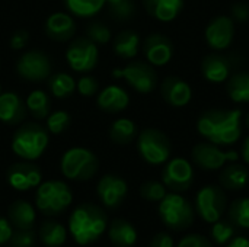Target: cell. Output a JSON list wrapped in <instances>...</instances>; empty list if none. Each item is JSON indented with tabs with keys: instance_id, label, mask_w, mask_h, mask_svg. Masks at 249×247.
Instances as JSON below:
<instances>
[{
	"instance_id": "obj_30",
	"label": "cell",
	"mask_w": 249,
	"mask_h": 247,
	"mask_svg": "<svg viewBox=\"0 0 249 247\" xmlns=\"http://www.w3.org/2000/svg\"><path fill=\"white\" fill-rule=\"evenodd\" d=\"M228 93L236 103L249 102V73H236L228 82Z\"/></svg>"
},
{
	"instance_id": "obj_44",
	"label": "cell",
	"mask_w": 249,
	"mask_h": 247,
	"mask_svg": "<svg viewBox=\"0 0 249 247\" xmlns=\"http://www.w3.org/2000/svg\"><path fill=\"white\" fill-rule=\"evenodd\" d=\"M232 16L238 22H247L249 19V6L245 3H236L232 7Z\"/></svg>"
},
{
	"instance_id": "obj_6",
	"label": "cell",
	"mask_w": 249,
	"mask_h": 247,
	"mask_svg": "<svg viewBox=\"0 0 249 247\" xmlns=\"http://www.w3.org/2000/svg\"><path fill=\"white\" fill-rule=\"evenodd\" d=\"M159 215L163 224L174 231H184L194 223L193 205L178 194H166L159 202Z\"/></svg>"
},
{
	"instance_id": "obj_20",
	"label": "cell",
	"mask_w": 249,
	"mask_h": 247,
	"mask_svg": "<svg viewBox=\"0 0 249 247\" xmlns=\"http://www.w3.org/2000/svg\"><path fill=\"white\" fill-rule=\"evenodd\" d=\"M233 64L231 57L220 55V54H212L207 55L201 63V71L206 80L213 83H222L225 82L232 70Z\"/></svg>"
},
{
	"instance_id": "obj_7",
	"label": "cell",
	"mask_w": 249,
	"mask_h": 247,
	"mask_svg": "<svg viewBox=\"0 0 249 247\" xmlns=\"http://www.w3.org/2000/svg\"><path fill=\"white\" fill-rule=\"evenodd\" d=\"M137 150L144 162L149 165H162L171 156V143L168 137L159 130H143L137 138Z\"/></svg>"
},
{
	"instance_id": "obj_14",
	"label": "cell",
	"mask_w": 249,
	"mask_h": 247,
	"mask_svg": "<svg viewBox=\"0 0 249 247\" xmlns=\"http://www.w3.org/2000/svg\"><path fill=\"white\" fill-rule=\"evenodd\" d=\"M7 183L16 191H29L38 188L42 179L41 170L29 160L15 163L7 169Z\"/></svg>"
},
{
	"instance_id": "obj_39",
	"label": "cell",
	"mask_w": 249,
	"mask_h": 247,
	"mask_svg": "<svg viewBox=\"0 0 249 247\" xmlns=\"http://www.w3.org/2000/svg\"><path fill=\"white\" fill-rule=\"evenodd\" d=\"M9 247H34L35 246V231L29 230H19L15 229L12 233L10 240L7 242Z\"/></svg>"
},
{
	"instance_id": "obj_26",
	"label": "cell",
	"mask_w": 249,
	"mask_h": 247,
	"mask_svg": "<svg viewBox=\"0 0 249 247\" xmlns=\"http://www.w3.org/2000/svg\"><path fill=\"white\" fill-rule=\"evenodd\" d=\"M249 170L242 165H229L220 173V185L229 191H239L247 186Z\"/></svg>"
},
{
	"instance_id": "obj_28",
	"label": "cell",
	"mask_w": 249,
	"mask_h": 247,
	"mask_svg": "<svg viewBox=\"0 0 249 247\" xmlns=\"http://www.w3.org/2000/svg\"><path fill=\"white\" fill-rule=\"evenodd\" d=\"M140 38L133 31H123L114 39V52L121 58H133L139 52Z\"/></svg>"
},
{
	"instance_id": "obj_15",
	"label": "cell",
	"mask_w": 249,
	"mask_h": 247,
	"mask_svg": "<svg viewBox=\"0 0 249 247\" xmlns=\"http://www.w3.org/2000/svg\"><path fill=\"white\" fill-rule=\"evenodd\" d=\"M98 197L107 208H118L128 192L127 182L115 175H105L98 182Z\"/></svg>"
},
{
	"instance_id": "obj_49",
	"label": "cell",
	"mask_w": 249,
	"mask_h": 247,
	"mask_svg": "<svg viewBox=\"0 0 249 247\" xmlns=\"http://www.w3.org/2000/svg\"><path fill=\"white\" fill-rule=\"evenodd\" d=\"M245 124H247V127L249 128V114H248V116H247V119H245Z\"/></svg>"
},
{
	"instance_id": "obj_17",
	"label": "cell",
	"mask_w": 249,
	"mask_h": 247,
	"mask_svg": "<svg viewBox=\"0 0 249 247\" xmlns=\"http://www.w3.org/2000/svg\"><path fill=\"white\" fill-rule=\"evenodd\" d=\"M143 52L147 58V61L153 66H165L171 61L174 47L169 38L160 35V33H153L146 38L143 44Z\"/></svg>"
},
{
	"instance_id": "obj_12",
	"label": "cell",
	"mask_w": 249,
	"mask_h": 247,
	"mask_svg": "<svg viewBox=\"0 0 249 247\" xmlns=\"http://www.w3.org/2000/svg\"><path fill=\"white\" fill-rule=\"evenodd\" d=\"M16 71L22 79L32 80V82H41L45 80L51 73V61L48 55H45L42 51L32 49L20 55Z\"/></svg>"
},
{
	"instance_id": "obj_19",
	"label": "cell",
	"mask_w": 249,
	"mask_h": 247,
	"mask_svg": "<svg viewBox=\"0 0 249 247\" xmlns=\"http://www.w3.org/2000/svg\"><path fill=\"white\" fill-rule=\"evenodd\" d=\"M26 103L18 93L6 92L0 95V121L9 125H18L26 118Z\"/></svg>"
},
{
	"instance_id": "obj_33",
	"label": "cell",
	"mask_w": 249,
	"mask_h": 247,
	"mask_svg": "<svg viewBox=\"0 0 249 247\" xmlns=\"http://www.w3.org/2000/svg\"><path fill=\"white\" fill-rule=\"evenodd\" d=\"M64 4L73 15L89 17L96 15L105 6V0H64Z\"/></svg>"
},
{
	"instance_id": "obj_27",
	"label": "cell",
	"mask_w": 249,
	"mask_h": 247,
	"mask_svg": "<svg viewBox=\"0 0 249 247\" xmlns=\"http://www.w3.org/2000/svg\"><path fill=\"white\" fill-rule=\"evenodd\" d=\"M67 239V231L63 224L47 220L39 229V240L47 247H61Z\"/></svg>"
},
{
	"instance_id": "obj_5",
	"label": "cell",
	"mask_w": 249,
	"mask_h": 247,
	"mask_svg": "<svg viewBox=\"0 0 249 247\" xmlns=\"http://www.w3.org/2000/svg\"><path fill=\"white\" fill-rule=\"evenodd\" d=\"M61 172L70 181H89L99 167L98 157L88 148L74 147L67 150L61 157Z\"/></svg>"
},
{
	"instance_id": "obj_22",
	"label": "cell",
	"mask_w": 249,
	"mask_h": 247,
	"mask_svg": "<svg viewBox=\"0 0 249 247\" xmlns=\"http://www.w3.org/2000/svg\"><path fill=\"white\" fill-rule=\"evenodd\" d=\"M35 217H36L35 208L23 199H18V201L12 202L7 210V218H9L12 227L19 229V230L34 229Z\"/></svg>"
},
{
	"instance_id": "obj_3",
	"label": "cell",
	"mask_w": 249,
	"mask_h": 247,
	"mask_svg": "<svg viewBox=\"0 0 249 247\" xmlns=\"http://www.w3.org/2000/svg\"><path fill=\"white\" fill-rule=\"evenodd\" d=\"M48 146V132L35 122L23 124L13 135L12 150L23 160H36Z\"/></svg>"
},
{
	"instance_id": "obj_1",
	"label": "cell",
	"mask_w": 249,
	"mask_h": 247,
	"mask_svg": "<svg viewBox=\"0 0 249 247\" xmlns=\"http://www.w3.org/2000/svg\"><path fill=\"white\" fill-rule=\"evenodd\" d=\"M197 128L206 140L216 146L235 144L242 132L241 111H207L200 116Z\"/></svg>"
},
{
	"instance_id": "obj_13",
	"label": "cell",
	"mask_w": 249,
	"mask_h": 247,
	"mask_svg": "<svg viewBox=\"0 0 249 247\" xmlns=\"http://www.w3.org/2000/svg\"><path fill=\"white\" fill-rule=\"evenodd\" d=\"M194 181V170L188 160L177 157L172 159L162 172V182L174 192H184L190 189Z\"/></svg>"
},
{
	"instance_id": "obj_21",
	"label": "cell",
	"mask_w": 249,
	"mask_h": 247,
	"mask_svg": "<svg viewBox=\"0 0 249 247\" xmlns=\"http://www.w3.org/2000/svg\"><path fill=\"white\" fill-rule=\"evenodd\" d=\"M76 32L74 20L67 13H53L45 22V33L54 41H69Z\"/></svg>"
},
{
	"instance_id": "obj_8",
	"label": "cell",
	"mask_w": 249,
	"mask_h": 247,
	"mask_svg": "<svg viewBox=\"0 0 249 247\" xmlns=\"http://www.w3.org/2000/svg\"><path fill=\"white\" fill-rule=\"evenodd\" d=\"M228 199L226 194L222 188L216 185H209L200 189V192L196 197V208L201 220L206 223H216L220 220L226 211Z\"/></svg>"
},
{
	"instance_id": "obj_40",
	"label": "cell",
	"mask_w": 249,
	"mask_h": 247,
	"mask_svg": "<svg viewBox=\"0 0 249 247\" xmlns=\"http://www.w3.org/2000/svg\"><path fill=\"white\" fill-rule=\"evenodd\" d=\"M86 35L96 44H105L111 39V31L101 22H93L86 28Z\"/></svg>"
},
{
	"instance_id": "obj_29",
	"label": "cell",
	"mask_w": 249,
	"mask_h": 247,
	"mask_svg": "<svg viewBox=\"0 0 249 247\" xmlns=\"http://www.w3.org/2000/svg\"><path fill=\"white\" fill-rule=\"evenodd\" d=\"M137 135V127L131 119H117L109 128V137L117 144H130Z\"/></svg>"
},
{
	"instance_id": "obj_37",
	"label": "cell",
	"mask_w": 249,
	"mask_h": 247,
	"mask_svg": "<svg viewBox=\"0 0 249 247\" xmlns=\"http://www.w3.org/2000/svg\"><path fill=\"white\" fill-rule=\"evenodd\" d=\"M140 195L146 201L160 202L165 198V195H166V186L163 183H160V182L149 181V182H144L140 186Z\"/></svg>"
},
{
	"instance_id": "obj_36",
	"label": "cell",
	"mask_w": 249,
	"mask_h": 247,
	"mask_svg": "<svg viewBox=\"0 0 249 247\" xmlns=\"http://www.w3.org/2000/svg\"><path fill=\"white\" fill-rule=\"evenodd\" d=\"M210 236H212V240L216 245H219V246L228 245L235 237V226L231 221L217 220L212 226Z\"/></svg>"
},
{
	"instance_id": "obj_4",
	"label": "cell",
	"mask_w": 249,
	"mask_h": 247,
	"mask_svg": "<svg viewBox=\"0 0 249 247\" xmlns=\"http://www.w3.org/2000/svg\"><path fill=\"white\" fill-rule=\"evenodd\" d=\"M73 201V194L67 183L61 181H48L39 183L35 195L36 208L45 215L63 213Z\"/></svg>"
},
{
	"instance_id": "obj_24",
	"label": "cell",
	"mask_w": 249,
	"mask_h": 247,
	"mask_svg": "<svg viewBox=\"0 0 249 247\" xmlns=\"http://www.w3.org/2000/svg\"><path fill=\"white\" fill-rule=\"evenodd\" d=\"M108 237L115 247H133L137 242V230L125 220H114L108 229Z\"/></svg>"
},
{
	"instance_id": "obj_48",
	"label": "cell",
	"mask_w": 249,
	"mask_h": 247,
	"mask_svg": "<svg viewBox=\"0 0 249 247\" xmlns=\"http://www.w3.org/2000/svg\"><path fill=\"white\" fill-rule=\"evenodd\" d=\"M242 157H244V160L249 165V137L244 141V146H242Z\"/></svg>"
},
{
	"instance_id": "obj_43",
	"label": "cell",
	"mask_w": 249,
	"mask_h": 247,
	"mask_svg": "<svg viewBox=\"0 0 249 247\" xmlns=\"http://www.w3.org/2000/svg\"><path fill=\"white\" fill-rule=\"evenodd\" d=\"M12 233H13V229H12L9 218L0 217V246L7 245V242L12 237Z\"/></svg>"
},
{
	"instance_id": "obj_11",
	"label": "cell",
	"mask_w": 249,
	"mask_h": 247,
	"mask_svg": "<svg viewBox=\"0 0 249 247\" xmlns=\"http://www.w3.org/2000/svg\"><path fill=\"white\" fill-rule=\"evenodd\" d=\"M193 162L204 170L222 169L228 162H236L239 154L233 150L223 151L213 143H200L193 148Z\"/></svg>"
},
{
	"instance_id": "obj_2",
	"label": "cell",
	"mask_w": 249,
	"mask_h": 247,
	"mask_svg": "<svg viewBox=\"0 0 249 247\" xmlns=\"http://www.w3.org/2000/svg\"><path fill=\"white\" fill-rule=\"evenodd\" d=\"M107 215L102 208L93 204L76 207L69 218V230L74 242L88 246L96 242L107 230Z\"/></svg>"
},
{
	"instance_id": "obj_50",
	"label": "cell",
	"mask_w": 249,
	"mask_h": 247,
	"mask_svg": "<svg viewBox=\"0 0 249 247\" xmlns=\"http://www.w3.org/2000/svg\"><path fill=\"white\" fill-rule=\"evenodd\" d=\"M0 95H1V86H0Z\"/></svg>"
},
{
	"instance_id": "obj_32",
	"label": "cell",
	"mask_w": 249,
	"mask_h": 247,
	"mask_svg": "<svg viewBox=\"0 0 249 247\" xmlns=\"http://www.w3.org/2000/svg\"><path fill=\"white\" fill-rule=\"evenodd\" d=\"M26 108L36 119H44L50 114V98L44 90H34L26 98Z\"/></svg>"
},
{
	"instance_id": "obj_47",
	"label": "cell",
	"mask_w": 249,
	"mask_h": 247,
	"mask_svg": "<svg viewBox=\"0 0 249 247\" xmlns=\"http://www.w3.org/2000/svg\"><path fill=\"white\" fill-rule=\"evenodd\" d=\"M226 247H249V240L247 237H233Z\"/></svg>"
},
{
	"instance_id": "obj_42",
	"label": "cell",
	"mask_w": 249,
	"mask_h": 247,
	"mask_svg": "<svg viewBox=\"0 0 249 247\" xmlns=\"http://www.w3.org/2000/svg\"><path fill=\"white\" fill-rule=\"evenodd\" d=\"M177 247H213V245L201 234H188L178 243Z\"/></svg>"
},
{
	"instance_id": "obj_9",
	"label": "cell",
	"mask_w": 249,
	"mask_h": 247,
	"mask_svg": "<svg viewBox=\"0 0 249 247\" xmlns=\"http://www.w3.org/2000/svg\"><path fill=\"white\" fill-rule=\"evenodd\" d=\"M112 76L125 79L128 84L140 93H150L158 84L156 71L150 64L143 61H133L124 68H115Z\"/></svg>"
},
{
	"instance_id": "obj_45",
	"label": "cell",
	"mask_w": 249,
	"mask_h": 247,
	"mask_svg": "<svg viewBox=\"0 0 249 247\" xmlns=\"http://www.w3.org/2000/svg\"><path fill=\"white\" fill-rule=\"evenodd\" d=\"M149 247H174V239L168 233H158L150 240Z\"/></svg>"
},
{
	"instance_id": "obj_10",
	"label": "cell",
	"mask_w": 249,
	"mask_h": 247,
	"mask_svg": "<svg viewBox=\"0 0 249 247\" xmlns=\"http://www.w3.org/2000/svg\"><path fill=\"white\" fill-rule=\"evenodd\" d=\"M98 57H99L98 48L95 42L90 41L89 38L74 39L66 51V60L69 66L74 71H80V73L92 70L98 63Z\"/></svg>"
},
{
	"instance_id": "obj_38",
	"label": "cell",
	"mask_w": 249,
	"mask_h": 247,
	"mask_svg": "<svg viewBox=\"0 0 249 247\" xmlns=\"http://www.w3.org/2000/svg\"><path fill=\"white\" fill-rule=\"evenodd\" d=\"M47 118V128L53 134H61L70 125V115L66 111H57Z\"/></svg>"
},
{
	"instance_id": "obj_31",
	"label": "cell",
	"mask_w": 249,
	"mask_h": 247,
	"mask_svg": "<svg viewBox=\"0 0 249 247\" xmlns=\"http://www.w3.org/2000/svg\"><path fill=\"white\" fill-rule=\"evenodd\" d=\"M48 87L51 90V93L58 98V99H64L67 96H70L74 89H76V83L73 80V77L67 73H57L53 74L48 79Z\"/></svg>"
},
{
	"instance_id": "obj_25",
	"label": "cell",
	"mask_w": 249,
	"mask_h": 247,
	"mask_svg": "<svg viewBox=\"0 0 249 247\" xmlns=\"http://www.w3.org/2000/svg\"><path fill=\"white\" fill-rule=\"evenodd\" d=\"M146 10L162 22L174 20L182 10L184 0H143Z\"/></svg>"
},
{
	"instance_id": "obj_16",
	"label": "cell",
	"mask_w": 249,
	"mask_h": 247,
	"mask_svg": "<svg viewBox=\"0 0 249 247\" xmlns=\"http://www.w3.org/2000/svg\"><path fill=\"white\" fill-rule=\"evenodd\" d=\"M235 35L233 20L228 16H219L213 19L206 29V39L214 49H225L231 45Z\"/></svg>"
},
{
	"instance_id": "obj_35",
	"label": "cell",
	"mask_w": 249,
	"mask_h": 247,
	"mask_svg": "<svg viewBox=\"0 0 249 247\" xmlns=\"http://www.w3.org/2000/svg\"><path fill=\"white\" fill-rule=\"evenodd\" d=\"M109 15L117 20L131 19L136 13V6L133 0H105Z\"/></svg>"
},
{
	"instance_id": "obj_34",
	"label": "cell",
	"mask_w": 249,
	"mask_h": 247,
	"mask_svg": "<svg viewBox=\"0 0 249 247\" xmlns=\"http://www.w3.org/2000/svg\"><path fill=\"white\" fill-rule=\"evenodd\" d=\"M229 221L239 229L249 230V198L233 201L229 208Z\"/></svg>"
},
{
	"instance_id": "obj_41",
	"label": "cell",
	"mask_w": 249,
	"mask_h": 247,
	"mask_svg": "<svg viewBox=\"0 0 249 247\" xmlns=\"http://www.w3.org/2000/svg\"><path fill=\"white\" fill-rule=\"evenodd\" d=\"M98 80L92 76H82L77 83H76V87L79 90V93L82 96H86V98H90L93 96L96 92H98Z\"/></svg>"
},
{
	"instance_id": "obj_18",
	"label": "cell",
	"mask_w": 249,
	"mask_h": 247,
	"mask_svg": "<svg viewBox=\"0 0 249 247\" xmlns=\"http://www.w3.org/2000/svg\"><path fill=\"white\" fill-rule=\"evenodd\" d=\"M162 98L174 108H182L190 103L193 92L190 84L179 77H166L160 86Z\"/></svg>"
},
{
	"instance_id": "obj_46",
	"label": "cell",
	"mask_w": 249,
	"mask_h": 247,
	"mask_svg": "<svg viewBox=\"0 0 249 247\" xmlns=\"http://www.w3.org/2000/svg\"><path fill=\"white\" fill-rule=\"evenodd\" d=\"M28 42V32L26 31H18L10 38V47L13 49H22Z\"/></svg>"
},
{
	"instance_id": "obj_23",
	"label": "cell",
	"mask_w": 249,
	"mask_h": 247,
	"mask_svg": "<svg viewBox=\"0 0 249 247\" xmlns=\"http://www.w3.org/2000/svg\"><path fill=\"white\" fill-rule=\"evenodd\" d=\"M130 98L120 86H108L98 96V106L105 112H120L128 106Z\"/></svg>"
}]
</instances>
